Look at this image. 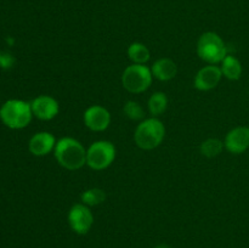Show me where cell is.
<instances>
[{
	"label": "cell",
	"instance_id": "obj_1",
	"mask_svg": "<svg viewBox=\"0 0 249 248\" xmlns=\"http://www.w3.org/2000/svg\"><path fill=\"white\" fill-rule=\"evenodd\" d=\"M53 156L58 164L68 170H78L87 164V148L77 139L62 138L57 140Z\"/></svg>",
	"mask_w": 249,
	"mask_h": 248
},
{
	"label": "cell",
	"instance_id": "obj_2",
	"mask_svg": "<svg viewBox=\"0 0 249 248\" xmlns=\"http://www.w3.org/2000/svg\"><path fill=\"white\" fill-rule=\"evenodd\" d=\"M165 136V126L157 117L141 121L134 131V141L141 150L150 151L158 147Z\"/></svg>",
	"mask_w": 249,
	"mask_h": 248
},
{
	"label": "cell",
	"instance_id": "obj_3",
	"mask_svg": "<svg viewBox=\"0 0 249 248\" xmlns=\"http://www.w3.org/2000/svg\"><path fill=\"white\" fill-rule=\"evenodd\" d=\"M33 118L31 102L23 100H7L0 107V119L10 129H23Z\"/></svg>",
	"mask_w": 249,
	"mask_h": 248
},
{
	"label": "cell",
	"instance_id": "obj_4",
	"mask_svg": "<svg viewBox=\"0 0 249 248\" xmlns=\"http://www.w3.org/2000/svg\"><path fill=\"white\" fill-rule=\"evenodd\" d=\"M197 55L208 65H219L228 55V48L218 33L206 32L197 41Z\"/></svg>",
	"mask_w": 249,
	"mask_h": 248
},
{
	"label": "cell",
	"instance_id": "obj_5",
	"mask_svg": "<svg viewBox=\"0 0 249 248\" xmlns=\"http://www.w3.org/2000/svg\"><path fill=\"white\" fill-rule=\"evenodd\" d=\"M153 80L151 68L146 65L128 66L122 74V85L126 91L131 94L145 92L151 87Z\"/></svg>",
	"mask_w": 249,
	"mask_h": 248
},
{
	"label": "cell",
	"instance_id": "obj_6",
	"mask_svg": "<svg viewBox=\"0 0 249 248\" xmlns=\"http://www.w3.org/2000/svg\"><path fill=\"white\" fill-rule=\"evenodd\" d=\"M116 153V146L111 141H95L87 150V164L92 170H104L114 162Z\"/></svg>",
	"mask_w": 249,
	"mask_h": 248
},
{
	"label": "cell",
	"instance_id": "obj_7",
	"mask_svg": "<svg viewBox=\"0 0 249 248\" xmlns=\"http://www.w3.org/2000/svg\"><path fill=\"white\" fill-rule=\"evenodd\" d=\"M71 229L78 235H85L90 231L94 224V215L90 207L84 203H77L72 206L67 215Z\"/></svg>",
	"mask_w": 249,
	"mask_h": 248
},
{
	"label": "cell",
	"instance_id": "obj_8",
	"mask_svg": "<svg viewBox=\"0 0 249 248\" xmlns=\"http://www.w3.org/2000/svg\"><path fill=\"white\" fill-rule=\"evenodd\" d=\"M83 121L85 126L91 131H104L111 124V113L106 107L92 105L85 109Z\"/></svg>",
	"mask_w": 249,
	"mask_h": 248
},
{
	"label": "cell",
	"instance_id": "obj_9",
	"mask_svg": "<svg viewBox=\"0 0 249 248\" xmlns=\"http://www.w3.org/2000/svg\"><path fill=\"white\" fill-rule=\"evenodd\" d=\"M223 78L220 66L218 65H208L202 67L195 75L194 85L199 91H209L218 87Z\"/></svg>",
	"mask_w": 249,
	"mask_h": 248
},
{
	"label": "cell",
	"instance_id": "obj_10",
	"mask_svg": "<svg viewBox=\"0 0 249 248\" xmlns=\"http://www.w3.org/2000/svg\"><path fill=\"white\" fill-rule=\"evenodd\" d=\"M31 107L33 116L40 121H51L60 112V105L57 100L49 95H40L36 97L31 102Z\"/></svg>",
	"mask_w": 249,
	"mask_h": 248
},
{
	"label": "cell",
	"instance_id": "obj_11",
	"mask_svg": "<svg viewBox=\"0 0 249 248\" xmlns=\"http://www.w3.org/2000/svg\"><path fill=\"white\" fill-rule=\"evenodd\" d=\"M224 146L226 151L232 155H241L249 148V128L248 126H236L231 129L225 136Z\"/></svg>",
	"mask_w": 249,
	"mask_h": 248
},
{
	"label": "cell",
	"instance_id": "obj_12",
	"mask_svg": "<svg viewBox=\"0 0 249 248\" xmlns=\"http://www.w3.org/2000/svg\"><path fill=\"white\" fill-rule=\"evenodd\" d=\"M56 138L48 131H39L34 134L28 142L29 152L36 157H44L50 152H53L56 146Z\"/></svg>",
	"mask_w": 249,
	"mask_h": 248
},
{
	"label": "cell",
	"instance_id": "obj_13",
	"mask_svg": "<svg viewBox=\"0 0 249 248\" xmlns=\"http://www.w3.org/2000/svg\"><path fill=\"white\" fill-rule=\"evenodd\" d=\"M151 72L156 79L160 82H168L175 78L178 73V66L172 58L162 57L153 62V65L151 66Z\"/></svg>",
	"mask_w": 249,
	"mask_h": 248
},
{
	"label": "cell",
	"instance_id": "obj_14",
	"mask_svg": "<svg viewBox=\"0 0 249 248\" xmlns=\"http://www.w3.org/2000/svg\"><path fill=\"white\" fill-rule=\"evenodd\" d=\"M220 68L221 72H223V77H225L229 80H238L243 72L242 63L240 62V60L235 56L229 55V53L221 61Z\"/></svg>",
	"mask_w": 249,
	"mask_h": 248
},
{
	"label": "cell",
	"instance_id": "obj_15",
	"mask_svg": "<svg viewBox=\"0 0 249 248\" xmlns=\"http://www.w3.org/2000/svg\"><path fill=\"white\" fill-rule=\"evenodd\" d=\"M126 53H128L129 60L135 65H146L151 57V53L147 46L138 41L128 46Z\"/></svg>",
	"mask_w": 249,
	"mask_h": 248
},
{
	"label": "cell",
	"instance_id": "obj_16",
	"mask_svg": "<svg viewBox=\"0 0 249 248\" xmlns=\"http://www.w3.org/2000/svg\"><path fill=\"white\" fill-rule=\"evenodd\" d=\"M168 97L164 92L156 91L150 96L147 102L148 112L152 117H158L167 111Z\"/></svg>",
	"mask_w": 249,
	"mask_h": 248
},
{
	"label": "cell",
	"instance_id": "obj_17",
	"mask_svg": "<svg viewBox=\"0 0 249 248\" xmlns=\"http://www.w3.org/2000/svg\"><path fill=\"white\" fill-rule=\"evenodd\" d=\"M82 203H84L88 207H95L99 204L104 203L106 199V192L100 187H91V189L87 190L80 196Z\"/></svg>",
	"mask_w": 249,
	"mask_h": 248
},
{
	"label": "cell",
	"instance_id": "obj_18",
	"mask_svg": "<svg viewBox=\"0 0 249 248\" xmlns=\"http://www.w3.org/2000/svg\"><path fill=\"white\" fill-rule=\"evenodd\" d=\"M224 147H225L224 142L219 139H207L206 141L201 143L199 150H201V153L203 156L208 158H213L220 155L223 152Z\"/></svg>",
	"mask_w": 249,
	"mask_h": 248
},
{
	"label": "cell",
	"instance_id": "obj_19",
	"mask_svg": "<svg viewBox=\"0 0 249 248\" xmlns=\"http://www.w3.org/2000/svg\"><path fill=\"white\" fill-rule=\"evenodd\" d=\"M123 111L124 114H125L129 119H131V121H140V119H142L143 117H145V112H143L142 106H141L139 102L133 101V100L126 101L125 104H124Z\"/></svg>",
	"mask_w": 249,
	"mask_h": 248
},
{
	"label": "cell",
	"instance_id": "obj_20",
	"mask_svg": "<svg viewBox=\"0 0 249 248\" xmlns=\"http://www.w3.org/2000/svg\"><path fill=\"white\" fill-rule=\"evenodd\" d=\"M15 65V57L9 53L0 51V68L9 70Z\"/></svg>",
	"mask_w": 249,
	"mask_h": 248
},
{
	"label": "cell",
	"instance_id": "obj_21",
	"mask_svg": "<svg viewBox=\"0 0 249 248\" xmlns=\"http://www.w3.org/2000/svg\"><path fill=\"white\" fill-rule=\"evenodd\" d=\"M155 248H170V247L167 245H158V246H156Z\"/></svg>",
	"mask_w": 249,
	"mask_h": 248
}]
</instances>
